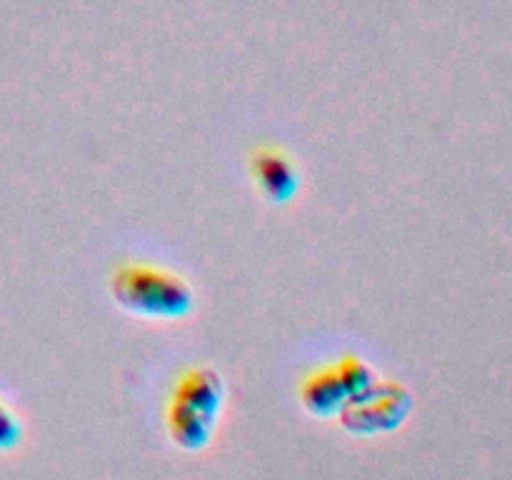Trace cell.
<instances>
[{
  "mask_svg": "<svg viewBox=\"0 0 512 480\" xmlns=\"http://www.w3.org/2000/svg\"><path fill=\"white\" fill-rule=\"evenodd\" d=\"M110 293L123 308L150 318H180L195 303L193 285L183 275L143 260L120 263L110 275Z\"/></svg>",
  "mask_w": 512,
  "mask_h": 480,
  "instance_id": "obj_1",
  "label": "cell"
},
{
  "mask_svg": "<svg viewBox=\"0 0 512 480\" xmlns=\"http://www.w3.org/2000/svg\"><path fill=\"white\" fill-rule=\"evenodd\" d=\"M413 408V393L405 383L393 378H378L368 390L348 398L340 408V423L353 433H383L393 430L408 418Z\"/></svg>",
  "mask_w": 512,
  "mask_h": 480,
  "instance_id": "obj_2",
  "label": "cell"
},
{
  "mask_svg": "<svg viewBox=\"0 0 512 480\" xmlns=\"http://www.w3.org/2000/svg\"><path fill=\"white\" fill-rule=\"evenodd\" d=\"M250 173L265 195L285 203L300 190V168L278 145H260L250 153Z\"/></svg>",
  "mask_w": 512,
  "mask_h": 480,
  "instance_id": "obj_3",
  "label": "cell"
},
{
  "mask_svg": "<svg viewBox=\"0 0 512 480\" xmlns=\"http://www.w3.org/2000/svg\"><path fill=\"white\" fill-rule=\"evenodd\" d=\"M170 398L193 405V408L205 410V413L218 418L225 400V380L213 365H190L178 375Z\"/></svg>",
  "mask_w": 512,
  "mask_h": 480,
  "instance_id": "obj_4",
  "label": "cell"
},
{
  "mask_svg": "<svg viewBox=\"0 0 512 480\" xmlns=\"http://www.w3.org/2000/svg\"><path fill=\"white\" fill-rule=\"evenodd\" d=\"M348 398L350 390L335 360L310 370L303 378V383H300V400L315 415L340 413V408L348 403Z\"/></svg>",
  "mask_w": 512,
  "mask_h": 480,
  "instance_id": "obj_5",
  "label": "cell"
},
{
  "mask_svg": "<svg viewBox=\"0 0 512 480\" xmlns=\"http://www.w3.org/2000/svg\"><path fill=\"white\" fill-rule=\"evenodd\" d=\"M215 420H218L215 415L193 408L188 403H180L175 398H168V405H165V425H168L170 438L188 450H198L208 443Z\"/></svg>",
  "mask_w": 512,
  "mask_h": 480,
  "instance_id": "obj_6",
  "label": "cell"
},
{
  "mask_svg": "<svg viewBox=\"0 0 512 480\" xmlns=\"http://www.w3.org/2000/svg\"><path fill=\"white\" fill-rule=\"evenodd\" d=\"M335 363H338L340 375H343L345 385H348L350 398H353V395H358V393H363V390H368L370 385L378 380V373H375L373 365H370L368 360L360 358V355H355V353H345L343 358H338Z\"/></svg>",
  "mask_w": 512,
  "mask_h": 480,
  "instance_id": "obj_7",
  "label": "cell"
},
{
  "mask_svg": "<svg viewBox=\"0 0 512 480\" xmlns=\"http://www.w3.org/2000/svg\"><path fill=\"white\" fill-rule=\"evenodd\" d=\"M20 435H23L20 418L13 413V408L0 398V450L13 448V445L20 440Z\"/></svg>",
  "mask_w": 512,
  "mask_h": 480,
  "instance_id": "obj_8",
  "label": "cell"
}]
</instances>
